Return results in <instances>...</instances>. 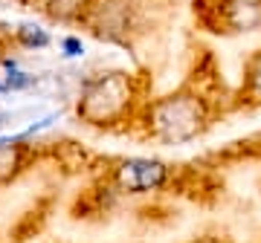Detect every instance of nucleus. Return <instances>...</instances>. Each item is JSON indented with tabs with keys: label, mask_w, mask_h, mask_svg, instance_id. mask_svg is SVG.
<instances>
[{
	"label": "nucleus",
	"mask_w": 261,
	"mask_h": 243,
	"mask_svg": "<svg viewBox=\"0 0 261 243\" xmlns=\"http://www.w3.org/2000/svg\"><path fill=\"white\" fill-rule=\"evenodd\" d=\"M209 125V107L197 93H171L145 107V128L151 139L163 145H186Z\"/></svg>",
	"instance_id": "nucleus-1"
},
{
	"label": "nucleus",
	"mask_w": 261,
	"mask_h": 243,
	"mask_svg": "<svg viewBox=\"0 0 261 243\" xmlns=\"http://www.w3.org/2000/svg\"><path fill=\"white\" fill-rule=\"evenodd\" d=\"M134 104V87L128 73H99L93 78H84L79 90L75 113L79 119L96 128L116 125L128 116Z\"/></svg>",
	"instance_id": "nucleus-2"
},
{
	"label": "nucleus",
	"mask_w": 261,
	"mask_h": 243,
	"mask_svg": "<svg viewBox=\"0 0 261 243\" xmlns=\"http://www.w3.org/2000/svg\"><path fill=\"white\" fill-rule=\"evenodd\" d=\"M79 23L105 44H128L137 29V9L130 0H90Z\"/></svg>",
	"instance_id": "nucleus-3"
},
{
	"label": "nucleus",
	"mask_w": 261,
	"mask_h": 243,
	"mask_svg": "<svg viewBox=\"0 0 261 243\" xmlns=\"http://www.w3.org/2000/svg\"><path fill=\"white\" fill-rule=\"evenodd\" d=\"M195 15L209 32H258L261 0H197Z\"/></svg>",
	"instance_id": "nucleus-4"
},
{
	"label": "nucleus",
	"mask_w": 261,
	"mask_h": 243,
	"mask_svg": "<svg viewBox=\"0 0 261 243\" xmlns=\"http://www.w3.org/2000/svg\"><path fill=\"white\" fill-rule=\"evenodd\" d=\"M168 183V165L154 157H128L113 168V186L122 194H148Z\"/></svg>",
	"instance_id": "nucleus-5"
},
{
	"label": "nucleus",
	"mask_w": 261,
	"mask_h": 243,
	"mask_svg": "<svg viewBox=\"0 0 261 243\" xmlns=\"http://www.w3.org/2000/svg\"><path fill=\"white\" fill-rule=\"evenodd\" d=\"M27 165V145L18 136H0V186L18 177Z\"/></svg>",
	"instance_id": "nucleus-6"
},
{
	"label": "nucleus",
	"mask_w": 261,
	"mask_h": 243,
	"mask_svg": "<svg viewBox=\"0 0 261 243\" xmlns=\"http://www.w3.org/2000/svg\"><path fill=\"white\" fill-rule=\"evenodd\" d=\"M87 3L90 0H41V9L47 12L53 20L70 23V20H82Z\"/></svg>",
	"instance_id": "nucleus-7"
},
{
	"label": "nucleus",
	"mask_w": 261,
	"mask_h": 243,
	"mask_svg": "<svg viewBox=\"0 0 261 243\" xmlns=\"http://www.w3.org/2000/svg\"><path fill=\"white\" fill-rule=\"evenodd\" d=\"M15 44L23 49H47L53 44V35L38 23H20L15 29Z\"/></svg>",
	"instance_id": "nucleus-8"
},
{
	"label": "nucleus",
	"mask_w": 261,
	"mask_h": 243,
	"mask_svg": "<svg viewBox=\"0 0 261 243\" xmlns=\"http://www.w3.org/2000/svg\"><path fill=\"white\" fill-rule=\"evenodd\" d=\"M244 93L252 102H261V49L247 61V70H244Z\"/></svg>",
	"instance_id": "nucleus-9"
},
{
	"label": "nucleus",
	"mask_w": 261,
	"mask_h": 243,
	"mask_svg": "<svg viewBox=\"0 0 261 243\" xmlns=\"http://www.w3.org/2000/svg\"><path fill=\"white\" fill-rule=\"evenodd\" d=\"M61 52H64L67 58H79V55H84V44H82V38H61Z\"/></svg>",
	"instance_id": "nucleus-10"
},
{
	"label": "nucleus",
	"mask_w": 261,
	"mask_h": 243,
	"mask_svg": "<svg viewBox=\"0 0 261 243\" xmlns=\"http://www.w3.org/2000/svg\"><path fill=\"white\" fill-rule=\"evenodd\" d=\"M9 122H12V113H9V110H3V107H0V131H3V128H6Z\"/></svg>",
	"instance_id": "nucleus-11"
},
{
	"label": "nucleus",
	"mask_w": 261,
	"mask_h": 243,
	"mask_svg": "<svg viewBox=\"0 0 261 243\" xmlns=\"http://www.w3.org/2000/svg\"><path fill=\"white\" fill-rule=\"evenodd\" d=\"M200 243H229V240H200Z\"/></svg>",
	"instance_id": "nucleus-12"
},
{
	"label": "nucleus",
	"mask_w": 261,
	"mask_h": 243,
	"mask_svg": "<svg viewBox=\"0 0 261 243\" xmlns=\"http://www.w3.org/2000/svg\"><path fill=\"white\" fill-rule=\"evenodd\" d=\"M0 58H3V44H0Z\"/></svg>",
	"instance_id": "nucleus-13"
},
{
	"label": "nucleus",
	"mask_w": 261,
	"mask_h": 243,
	"mask_svg": "<svg viewBox=\"0 0 261 243\" xmlns=\"http://www.w3.org/2000/svg\"><path fill=\"white\" fill-rule=\"evenodd\" d=\"M15 3H23V0H15Z\"/></svg>",
	"instance_id": "nucleus-14"
}]
</instances>
